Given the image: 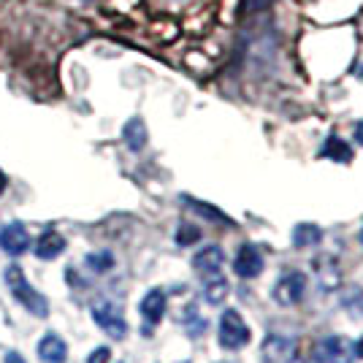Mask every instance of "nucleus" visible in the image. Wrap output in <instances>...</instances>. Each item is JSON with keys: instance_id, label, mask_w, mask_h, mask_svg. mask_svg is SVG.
Segmentation results:
<instances>
[{"instance_id": "1", "label": "nucleus", "mask_w": 363, "mask_h": 363, "mask_svg": "<svg viewBox=\"0 0 363 363\" xmlns=\"http://www.w3.org/2000/svg\"><path fill=\"white\" fill-rule=\"evenodd\" d=\"M3 279H6V285H9V290H11L14 301L22 303L33 318H49V301H46V296L44 293H38V290L28 282V277H25V272H22V266H16V263L6 266Z\"/></svg>"}, {"instance_id": "2", "label": "nucleus", "mask_w": 363, "mask_h": 363, "mask_svg": "<svg viewBox=\"0 0 363 363\" xmlns=\"http://www.w3.org/2000/svg\"><path fill=\"white\" fill-rule=\"evenodd\" d=\"M217 339H220V347L230 350V352L250 345L252 331H250V325H247L244 318L239 315V309H225V312L220 315V331H217Z\"/></svg>"}, {"instance_id": "3", "label": "nucleus", "mask_w": 363, "mask_h": 363, "mask_svg": "<svg viewBox=\"0 0 363 363\" xmlns=\"http://www.w3.org/2000/svg\"><path fill=\"white\" fill-rule=\"evenodd\" d=\"M90 312H92L95 325H98L104 333H108L111 339L122 342V339L128 336V320H125V315H122L120 306H117L114 301H108V298H98V301H92Z\"/></svg>"}, {"instance_id": "4", "label": "nucleus", "mask_w": 363, "mask_h": 363, "mask_svg": "<svg viewBox=\"0 0 363 363\" xmlns=\"http://www.w3.org/2000/svg\"><path fill=\"white\" fill-rule=\"evenodd\" d=\"M306 290H309V279L306 274L293 269V272H285L272 288V298L279 306H298V303L306 298Z\"/></svg>"}, {"instance_id": "5", "label": "nucleus", "mask_w": 363, "mask_h": 363, "mask_svg": "<svg viewBox=\"0 0 363 363\" xmlns=\"http://www.w3.org/2000/svg\"><path fill=\"white\" fill-rule=\"evenodd\" d=\"M298 355V342L288 333H266L260 345V361L263 363H296Z\"/></svg>"}, {"instance_id": "6", "label": "nucleus", "mask_w": 363, "mask_h": 363, "mask_svg": "<svg viewBox=\"0 0 363 363\" xmlns=\"http://www.w3.org/2000/svg\"><path fill=\"white\" fill-rule=\"evenodd\" d=\"M168 309V296L163 288H152L141 303H138V315L144 320V336H152V328L160 325V320L166 318Z\"/></svg>"}, {"instance_id": "7", "label": "nucleus", "mask_w": 363, "mask_h": 363, "mask_svg": "<svg viewBox=\"0 0 363 363\" xmlns=\"http://www.w3.org/2000/svg\"><path fill=\"white\" fill-rule=\"evenodd\" d=\"M266 269V257L260 252V247L257 244H242L239 247V252L233 257V272L239 279H255L260 277Z\"/></svg>"}, {"instance_id": "8", "label": "nucleus", "mask_w": 363, "mask_h": 363, "mask_svg": "<svg viewBox=\"0 0 363 363\" xmlns=\"http://www.w3.org/2000/svg\"><path fill=\"white\" fill-rule=\"evenodd\" d=\"M318 358L323 363H352L355 361V347L347 336L342 333H331L320 342L318 347Z\"/></svg>"}, {"instance_id": "9", "label": "nucleus", "mask_w": 363, "mask_h": 363, "mask_svg": "<svg viewBox=\"0 0 363 363\" xmlns=\"http://www.w3.org/2000/svg\"><path fill=\"white\" fill-rule=\"evenodd\" d=\"M0 250L6 255L19 257L30 250V233L22 223H9L0 228Z\"/></svg>"}, {"instance_id": "10", "label": "nucleus", "mask_w": 363, "mask_h": 363, "mask_svg": "<svg viewBox=\"0 0 363 363\" xmlns=\"http://www.w3.org/2000/svg\"><path fill=\"white\" fill-rule=\"evenodd\" d=\"M225 266V250L217 247V244H206L201 247L196 255H193V269H196L201 277H217Z\"/></svg>"}, {"instance_id": "11", "label": "nucleus", "mask_w": 363, "mask_h": 363, "mask_svg": "<svg viewBox=\"0 0 363 363\" xmlns=\"http://www.w3.org/2000/svg\"><path fill=\"white\" fill-rule=\"evenodd\" d=\"M35 352H38V361L41 363H65L68 361V345H65L55 331H49L41 336V342H38Z\"/></svg>"}, {"instance_id": "12", "label": "nucleus", "mask_w": 363, "mask_h": 363, "mask_svg": "<svg viewBox=\"0 0 363 363\" xmlns=\"http://www.w3.org/2000/svg\"><path fill=\"white\" fill-rule=\"evenodd\" d=\"M33 252L38 260H55V257H60L65 252V236L57 233L55 228H46L44 233L38 236V242L33 247Z\"/></svg>"}, {"instance_id": "13", "label": "nucleus", "mask_w": 363, "mask_h": 363, "mask_svg": "<svg viewBox=\"0 0 363 363\" xmlns=\"http://www.w3.org/2000/svg\"><path fill=\"white\" fill-rule=\"evenodd\" d=\"M182 201L187 203V209H193V212L198 214V217H203V220H209V223H214V225H225V228H233L236 223L228 217L225 212H220L214 203H206V201H198V198L193 196H182Z\"/></svg>"}, {"instance_id": "14", "label": "nucleus", "mask_w": 363, "mask_h": 363, "mask_svg": "<svg viewBox=\"0 0 363 363\" xmlns=\"http://www.w3.org/2000/svg\"><path fill=\"white\" fill-rule=\"evenodd\" d=\"M323 228L318 223H298V225L293 228V233H290V242L296 250H309V247H318L323 242Z\"/></svg>"}, {"instance_id": "15", "label": "nucleus", "mask_w": 363, "mask_h": 363, "mask_svg": "<svg viewBox=\"0 0 363 363\" xmlns=\"http://www.w3.org/2000/svg\"><path fill=\"white\" fill-rule=\"evenodd\" d=\"M147 125L141 117H133V120L125 122V128H122V141H125V147L130 152H141L147 147Z\"/></svg>"}, {"instance_id": "16", "label": "nucleus", "mask_w": 363, "mask_h": 363, "mask_svg": "<svg viewBox=\"0 0 363 363\" xmlns=\"http://www.w3.org/2000/svg\"><path fill=\"white\" fill-rule=\"evenodd\" d=\"M320 157L333 160V163H350V160H352V147H350L345 138L328 136L325 144H323V150H320Z\"/></svg>"}, {"instance_id": "17", "label": "nucleus", "mask_w": 363, "mask_h": 363, "mask_svg": "<svg viewBox=\"0 0 363 363\" xmlns=\"http://www.w3.org/2000/svg\"><path fill=\"white\" fill-rule=\"evenodd\" d=\"M182 325H184V331H187V336L190 339H198V336H203L206 333V318L198 312L196 303H190V306H184V312H182Z\"/></svg>"}, {"instance_id": "18", "label": "nucleus", "mask_w": 363, "mask_h": 363, "mask_svg": "<svg viewBox=\"0 0 363 363\" xmlns=\"http://www.w3.org/2000/svg\"><path fill=\"white\" fill-rule=\"evenodd\" d=\"M228 293H230V285H228V279L223 274L209 277L206 285H203V298H206V303H212V306H220L228 298Z\"/></svg>"}, {"instance_id": "19", "label": "nucleus", "mask_w": 363, "mask_h": 363, "mask_svg": "<svg viewBox=\"0 0 363 363\" xmlns=\"http://www.w3.org/2000/svg\"><path fill=\"white\" fill-rule=\"evenodd\" d=\"M84 266H87L92 274H106L114 269V255H111L108 250H98V252L84 255Z\"/></svg>"}, {"instance_id": "20", "label": "nucleus", "mask_w": 363, "mask_h": 363, "mask_svg": "<svg viewBox=\"0 0 363 363\" xmlns=\"http://www.w3.org/2000/svg\"><path fill=\"white\" fill-rule=\"evenodd\" d=\"M177 244L179 247H190V244H196V242H201V228L198 225H193V223H182L179 228H177Z\"/></svg>"}, {"instance_id": "21", "label": "nucleus", "mask_w": 363, "mask_h": 363, "mask_svg": "<svg viewBox=\"0 0 363 363\" xmlns=\"http://www.w3.org/2000/svg\"><path fill=\"white\" fill-rule=\"evenodd\" d=\"M111 361V350L108 347H95L87 355V363H108Z\"/></svg>"}, {"instance_id": "22", "label": "nucleus", "mask_w": 363, "mask_h": 363, "mask_svg": "<svg viewBox=\"0 0 363 363\" xmlns=\"http://www.w3.org/2000/svg\"><path fill=\"white\" fill-rule=\"evenodd\" d=\"M3 363H25V358H22L19 352H14V350H9L6 358H3Z\"/></svg>"}, {"instance_id": "23", "label": "nucleus", "mask_w": 363, "mask_h": 363, "mask_svg": "<svg viewBox=\"0 0 363 363\" xmlns=\"http://www.w3.org/2000/svg\"><path fill=\"white\" fill-rule=\"evenodd\" d=\"M269 3H272V0H247V6H250V9H266Z\"/></svg>"}, {"instance_id": "24", "label": "nucleus", "mask_w": 363, "mask_h": 363, "mask_svg": "<svg viewBox=\"0 0 363 363\" xmlns=\"http://www.w3.org/2000/svg\"><path fill=\"white\" fill-rule=\"evenodd\" d=\"M355 141H358V144L363 147V120L355 125Z\"/></svg>"}, {"instance_id": "25", "label": "nucleus", "mask_w": 363, "mask_h": 363, "mask_svg": "<svg viewBox=\"0 0 363 363\" xmlns=\"http://www.w3.org/2000/svg\"><path fill=\"white\" fill-rule=\"evenodd\" d=\"M352 347H355V358H361V361H363V336L355 342V345H352Z\"/></svg>"}, {"instance_id": "26", "label": "nucleus", "mask_w": 363, "mask_h": 363, "mask_svg": "<svg viewBox=\"0 0 363 363\" xmlns=\"http://www.w3.org/2000/svg\"><path fill=\"white\" fill-rule=\"evenodd\" d=\"M6 187H9V177H6V174H3V171H0V196H3V193H6Z\"/></svg>"}, {"instance_id": "27", "label": "nucleus", "mask_w": 363, "mask_h": 363, "mask_svg": "<svg viewBox=\"0 0 363 363\" xmlns=\"http://www.w3.org/2000/svg\"><path fill=\"white\" fill-rule=\"evenodd\" d=\"M168 3H190V0H168Z\"/></svg>"}, {"instance_id": "28", "label": "nucleus", "mask_w": 363, "mask_h": 363, "mask_svg": "<svg viewBox=\"0 0 363 363\" xmlns=\"http://www.w3.org/2000/svg\"><path fill=\"white\" fill-rule=\"evenodd\" d=\"M361 244H363V228H361Z\"/></svg>"}, {"instance_id": "29", "label": "nucleus", "mask_w": 363, "mask_h": 363, "mask_svg": "<svg viewBox=\"0 0 363 363\" xmlns=\"http://www.w3.org/2000/svg\"><path fill=\"white\" fill-rule=\"evenodd\" d=\"M223 363H225V361H223Z\"/></svg>"}]
</instances>
